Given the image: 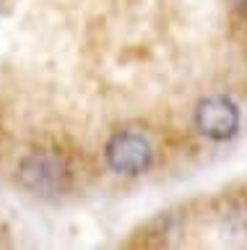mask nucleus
Returning a JSON list of instances; mask_svg holds the SVG:
<instances>
[{"instance_id": "nucleus-1", "label": "nucleus", "mask_w": 247, "mask_h": 250, "mask_svg": "<svg viewBox=\"0 0 247 250\" xmlns=\"http://www.w3.org/2000/svg\"><path fill=\"white\" fill-rule=\"evenodd\" d=\"M19 183L29 193L50 198L60 195L71 183V169L63 156L50 154V151H34L21 159L19 164Z\"/></svg>"}, {"instance_id": "nucleus-2", "label": "nucleus", "mask_w": 247, "mask_h": 250, "mask_svg": "<svg viewBox=\"0 0 247 250\" xmlns=\"http://www.w3.org/2000/svg\"><path fill=\"white\" fill-rule=\"evenodd\" d=\"M104 159L110 164L112 172L117 175H141L151 167V159H153V148L149 144V138L143 133H135V130H120L107 141L104 146Z\"/></svg>"}, {"instance_id": "nucleus-3", "label": "nucleus", "mask_w": 247, "mask_h": 250, "mask_svg": "<svg viewBox=\"0 0 247 250\" xmlns=\"http://www.w3.org/2000/svg\"><path fill=\"white\" fill-rule=\"evenodd\" d=\"M195 128L211 141H227L239 130V107L229 97H206L195 109Z\"/></svg>"}, {"instance_id": "nucleus-4", "label": "nucleus", "mask_w": 247, "mask_h": 250, "mask_svg": "<svg viewBox=\"0 0 247 250\" xmlns=\"http://www.w3.org/2000/svg\"><path fill=\"white\" fill-rule=\"evenodd\" d=\"M231 8H234L242 19H247V0H231Z\"/></svg>"}]
</instances>
